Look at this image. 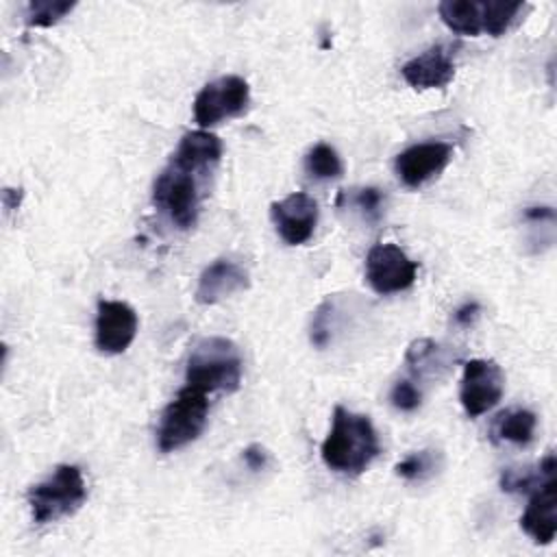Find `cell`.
Listing matches in <instances>:
<instances>
[{
  "mask_svg": "<svg viewBox=\"0 0 557 557\" xmlns=\"http://www.w3.org/2000/svg\"><path fill=\"white\" fill-rule=\"evenodd\" d=\"M381 453L379 435L368 416L355 413L337 405L333 409L331 429L320 446L322 461L337 474H361Z\"/></svg>",
  "mask_w": 557,
  "mask_h": 557,
  "instance_id": "1",
  "label": "cell"
},
{
  "mask_svg": "<svg viewBox=\"0 0 557 557\" xmlns=\"http://www.w3.org/2000/svg\"><path fill=\"white\" fill-rule=\"evenodd\" d=\"M244 359L237 344L228 337L211 335L194 344L187 368L185 383L205 394L211 392H235L242 383Z\"/></svg>",
  "mask_w": 557,
  "mask_h": 557,
  "instance_id": "2",
  "label": "cell"
},
{
  "mask_svg": "<svg viewBox=\"0 0 557 557\" xmlns=\"http://www.w3.org/2000/svg\"><path fill=\"white\" fill-rule=\"evenodd\" d=\"M26 498L35 524H48L72 516L87 498L83 470L74 463H61L48 479L33 485Z\"/></svg>",
  "mask_w": 557,
  "mask_h": 557,
  "instance_id": "3",
  "label": "cell"
},
{
  "mask_svg": "<svg viewBox=\"0 0 557 557\" xmlns=\"http://www.w3.org/2000/svg\"><path fill=\"white\" fill-rule=\"evenodd\" d=\"M209 416V400L207 394L185 385L178 389V394L165 405L161 411L159 429H157V446L161 453H172L189 442H194Z\"/></svg>",
  "mask_w": 557,
  "mask_h": 557,
  "instance_id": "4",
  "label": "cell"
},
{
  "mask_svg": "<svg viewBox=\"0 0 557 557\" xmlns=\"http://www.w3.org/2000/svg\"><path fill=\"white\" fill-rule=\"evenodd\" d=\"M152 202L176 228H191L200 213L198 174L170 161L154 178Z\"/></svg>",
  "mask_w": 557,
  "mask_h": 557,
  "instance_id": "5",
  "label": "cell"
},
{
  "mask_svg": "<svg viewBox=\"0 0 557 557\" xmlns=\"http://www.w3.org/2000/svg\"><path fill=\"white\" fill-rule=\"evenodd\" d=\"M250 87L242 76H220L207 83L194 98V120L200 128H211L222 120L246 113Z\"/></svg>",
  "mask_w": 557,
  "mask_h": 557,
  "instance_id": "6",
  "label": "cell"
},
{
  "mask_svg": "<svg viewBox=\"0 0 557 557\" xmlns=\"http://www.w3.org/2000/svg\"><path fill=\"white\" fill-rule=\"evenodd\" d=\"M505 389V374L494 359H470L463 366L459 400L470 418L487 413L498 405Z\"/></svg>",
  "mask_w": 557,
  "mask_h": 557,
  "instance_id": "7",
  "label": "cell"
},
{
  "mask_svg": "<svg viewBox=\"0 0 557 557\" xmlns=\"http://www.w3.org/2000/svg\"><path fill=\"white\" fill-rule=\"evenodd\" d=\"M418 263L396 244H376L366 257V281L376 294H396L413 285Z\"/></svg>",
  "mask_w": 557,
  "mask_h": 557,
  "instance_id": "8",
  "label": "cell"
},
{
  "mask_svg": "<svg viewBox=\"0 0 557 557\" xmlns=\"http://www.w3.org/2000/svg\"><path fill=\"white\" fill-rule=\"evenodd\" d=\"M270 218L285 244L300 246L315 231L318 202L305 191H294L270 205Z\"/></svg>",
  "mask_w": 557,
  "mask_h": 557,
  "instance_id": "9",
  "label": "cell"
},
{
  "mask_svg": "<svg viewBox=\"0 0 557 557\" xmlns=\"http://www.w3.org/2000/svg\"><path fill=\"white\" fill-rule=\"evenodd\" d=\"M137 313L128 302L100 300L96 309V346L100 352L120 355L137 335Z\"/></svg>",
  "mask_w": 557,
  "mask_h": 557,
  "instance_id": "10",
  "label": "cell"
},
{
  "mask_svg": "<svg viewBox=\"0 0 557 557\" xmlns=\"http://www.w3.org/2000/svg\"><path fill=\"white\" fill-rule=\"evenodd\" d=\"M453 146L446 141H420L396 154L394 170L403 185L420 187L437 176L450 161Z\"/></svg>",
  "mask_w": 557,
  "mask_h": 557,
  "instance_id": "11",
  "label": "cell"
},
{
  "mask_svg": "<svg viewBox=\"0 0 557 557\" xmlns=\"http://www.w3.org/2000/svg\"><path fill=\"white\" fill-rule=\"evenodd\" d=\"M400 74L413 89H442L455 76V48L435 44L411 57L400 67Z\"/></svg>",
  "mask_w": 557,
  "mask_h": 557,
  "instance_id": "12",
  "label": "cell"
},
{
  "mask_svg": "<svg viewBox=\"0 0 557 557\" xmlns=\"http://www.w3.org/2000/svg\"><path fill=\"white\" fill-rule=\"evenodd\" d=\"M529 494L531 498L520 516V527L533 542L550 544L557 533V476L544 479Z\"/></svg>",
  "mask_w": 557,
  "mask_h": 557,
  "instance_id": "13",
  "label": "cell"
},
{
  "mask_svg": "<svg viewBox=\"0 0 557 557\" xmlns=\"http://www.w3.org/2000/svg\"><path fill=\"white\" fill-rule=\"evenodd\" d=\"M248 287V272L233 259H215L198 276L196 300L200 305H215Z\"/></svg>",
  "mask_w": 557,
  "mask_h": 557,
  "instance_id": "14",
  "label": "cell"
},
{
  "mask_svg": "<svg viewBox=\"0 0 557 557\" xmlns=\"http://www.w3.org/2000/svg\"><path fill=\"white\" fill-rule=\"evenodd\" d=\"M220 157H222V141L218 139V135L200 128V131H189L181 137L178 148L170 161L183 170H189L202 176L218 165Z\"/></svg>",
  "mask_w": 557,
  "mask_h": 557,
  "instance_id": "15",
  "label": "cell"
},
{
  "mask_svg": "<svg viewBox=\"0 0 557 557\" xmlns=\"http://www.w3.org/2000/svg\"><path fill=\"white\" fill-rule=\"evenodd\" d=\"M537 418L529 409H507L496 416L492 424V437L498 442H509L524 446L533 440Z\"/></svg>",
  "mask_w": 557,
  "mask_h": 557,
  "instance_id": "16",
  "label": "cell"
},
{
  "mask_svg": "<svg viewBox=\"0 0 557 557\" xmlns=\"http://www.w3.org/2000/svg\"><path fill=\"white\" fill-rule=\"evenodd\" d=\"M442 22L457 35L476 37L483 33L481 24V2L474 0H444L437 7Z\"/></svg>",
  "mask_w": 557,
  "mask_h": 557,
  "instance_id": "17",
  "label": "cell"
},
{
  "mask_svg": "<svg viewBox=\"0 0 557 557\" xmlns=\"http://www.w3.org/2000/svg\"><path fill=\"white\" fill-rule=\"evenodd\" d=\"M527 11L524 2H507V0H485L481 2V24L483 33L492 37L505 35Z\"/></svg>",
  "mask_w": 557,
  "mask_h": 557,
  "instance_id": "18",
  "label": "cell"
},
{
  "mask_svg": "<svg viewBox=\"0 0 557 557\" xmlns=\"http://www.w3.org/2000/svg\"><path fill=\"white\" fill-rule=\"evenodd\" d=\"M557 470V463H555V455L548 453L535 470H516V468H507L503 474H500V487L505 492H533L544 479L553 476Z\"/></svg>",
  "mask_w": 557,
  "mask_h": 557,
  "instance_id": "19",
  "label": "cell"
},
{
  "mask_svg": "<svg viewBox=\"0 0 557 557\" xmlns=\"http://www.w3.org/2000/svg\"><path fill=\"white\" fill-rule=\"evenodd\" d=\"M305 170L311 178L329 181V178L342 176L344 165H342V159H339V154L333 146L315 144L305 157Z\"/></svg>",
  "mask_w": 557,
  "mask_h": 557,
  "instance_id": "20",
  "label": "cell"
},
{
  "mask_svg": "<svg viewBox=\"0 0 557 557\" xmlns=\"http://www.w3.org/2000/svg\"><path fill=\"white\" fill-rule=\"evenodd\" d=\"M76 2L67 0H33L26 7V24L37 26V28H48L57 24L61 17H65Z\"/></svg>",
  "mask_w": 557,
  "mask_h": 557,
  "instance_id": "21",
  "label": "cell"
},
{
  "mask_svg": "<svg viewBox=\"0 0 557 557\" xmlns=\"http://www.w3.org/2000/svg\"><path fill=\"white\" fill-rule=\"evenodd\" d=\"M433 468H435V459H433L431 450H420V453H411L403 461H398L396 474L407 481H420L426 474H431Z\"/></svg>",
  "mask_w": 557,
  "mask_h": 557,
  "instance_id": "22",
  "label": "cell"
},
{
  "mask_svg": "<svg viewBox=\"0 0 557 557\" xmlns=\"http://www.w3.org/2000/svg\"><path fill=\"white\" fill-rule=\"evenodd\" d=\"M383 202H385V196L381 189L376 187H361L352 194V205L361 211V215L370 222L379 220L381 213H383Z\"/></svg>",
  "mask_w": 557,
  "mask_h": 557,
  "instance_id": "23",
  "label": "cell"
},
{
  "mask_svg": "<svg viewBox=\"0 0 557 557\" xmlns=\"http://www.w3.org/2000/svg\"><path fill=\"white\" fill-rule=\"evenodd\" d=\"M389 400L396 409L400 411H416L422 403V392L407 379L396 381L392 392H389Z\"/></svg>",
  "mask_w": 557,
  "mask_h": 557,
  "instance_id": "24",
  "label": "cell"
},
{
  "mask_svg": "<svg viewBox=\"0 0 557 557\" xmlns=\"http://www.w3.org/2000/svg\"><path fill=\"white\" fill-rule=\"evenodd\" d=\"M331 318H333V302L324 300L311 320V344H315L318 348L329 344L331 337Z\"/></svg>",
  "mask_w": 557,
  "mask_h": 557,
  "instance_id": "25",
  "label": "cell"
},
{
  "mask_svg": "<svg viewBox=\"0 0 557 557\" xmlns=\"http://www.w3.org/2000/svg\"><path fill=\"white\" fill-rule=\"evenodd\" d=\"M244 461H246V466H248L250 470H263L265 463H268V453H265L261 446L252 444V446H248V448L244 450Z\"/></svg>",
  "mask_w": 557,
  "mask_h": 557,
  "instance_id": "26",
  "label": "cell"
},
{
  "mask_svg": "<svg viewBox=\"0 0 557 557\" xmlns=\"http://www.w3.org/2000/svg\"><path fill=\"white\" fill-rule=\"evenodd\" d=\"M479 311H481V307H479L476 302H466L463 307H459V309L455 311V322H457L459 326H470V324L476 320Z\"/></svg>",
  "mask_w": 557,
  "mask_h": 557,
  "instance_id": "27",
  "label": "cell"
},
{
  "mask_svg": "<svg viewBox=\"0 0 557 557\" xmlns=\"http://www.w3.org/2000/svg\"><path fill=\"white\" fill-rule=\"evenodd\" d=\"M20 200H22V189H11V187H4L2 191V205L7 211H13L20 207Z\"/></svg>",
  "mask_w": 557,
  "mask_h": 557,
  "instance_id": "28",
  "label": "cell"
}]
</instances>
